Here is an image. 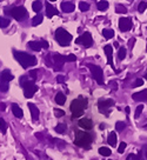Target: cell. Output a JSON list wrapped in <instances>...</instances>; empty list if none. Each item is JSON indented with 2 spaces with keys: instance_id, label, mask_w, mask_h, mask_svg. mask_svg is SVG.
Listing matches in <instances>:
<instances>
[{
  "instance_id": "obj_1",
  "label": "cell",
  "mask_w": 147,
  "mask_h": 160,
  "mask_svg": "<svg viewBox=\"0 0 147 160\" xmlns=\"http://www.w3.org/2000/svg\"><path fill=\"white\" fill-rule=\"evenodd\" d=\"M87 105H88V101L86 98L84 97H78L77 99H74L71 102V112H72V118H79L80 115H82L84 111L86 110Z\"/></svg>"
},
{
  "instance_id": "obj_2",
  "label": "cell",
  "mask_w": 147,
  "mask_h": 160,
  "mask_svg": "<svg viewBox=\"0 0 147 160\" xmlns=\"http://www.w3.org/2000/svg\"><path fill=\"white\" fill-rule=\"evenodd\" d=\"M13 55L24 68H28V67L37 65V58L34 55H31L25 52H18V51H14Z\"/></svg>"
},
{
  "instance_id": "obj_3",
  "label": "cell",
  "mask_w": 147,
  "mask_h": 160,
  "mask_svg": "<svg viewBox=\"0 0 147 160\" xmlns=\"http://www.w3.org/2000/svg\"><path fill=\"white\" fill-rule=\"evenodd\" d=\"M92 135L87 133L85 131H77L75 132V138H74V144L77 146L82 147V148H89L92 144Z\"/></svg>"
},
{
  "instance_id": "obj_4",
  "label": "cell",
  "mask_w": 147,
  "mask_h": 160,
  "mask_svg": "<svg viewBox=\"0 0 147 160\" xmlns=\"http://www.w3.org/2000/svg\"><path fill=\"white\" fill-rule=\"evenodd\" d=\"M20 85L24 88V95L26 98H32L34 93L38 91V87L35 86L34 80H30L28 77H26V75L20 78Z\"/></svg>"
},
{
  "instance_id": "obj_5",
  "label": "cell",
  "mask_w": 147,
  "mask_h": 160,
  "mask_svg": "<svg viewBox=\"0 0 147 160\" xmlns=\"http://www.w3.org/2000/svg\"><path fill=\"white\" fill-rule=\"evenodd\" d=\"M54 38L55 40L59 42V45L62 47L65 46H68L70 44H71V41L73 39V37H72V34L68 33L65 28H57V31H55V35H54Z\"/></svg>"
},
{
  "instance_id": "obj_6",
  "label": "cell",
  "mask_w": 147,
  "mask_h": 160,
  "mask_svg": "<svg viewBox=\"0 0 147 160\" xmlns=\"http://www.w3.org/2000/svg\"><path fill=\"white\" fill-rule=\"evenodd\" d=\"M87 67L91 70V73H92L94 79L97 80V82L99 85H102L104 84V72H102L101 67L97 66V65H92V64H88Z\"/></svg>"
},
{
  "instance_id": "obj_7",
  "label": "cell",
  "mask_w": 147,
  "mask_h": 160,
  "mask_svg": "<svg viewBox=\"0 0 147 160\" xmlns=\"http://www.w3.org/2000/svg\"><path fill=\"white\" fill-rule=\"evenodd\" d=\"M10 14H11L15 20L21 21V20H24L27 17V10L22 6L13 7L12 10H10Z\"/></svg>"
},
{
  "instance_id": "obj_8",
  "label": "cell",
  "mask_w": 147,
  "mask_h": 160,
  "mask_svg": "<svg viewBox=\"0 0 147 160\" xmlns=\"http://www.w3.org/2000/svg\"><path fill=\"white\" fill-rule=\"evenodd\" d=\"M75 42H77V44H80V45H84L85 47H91L93 45V39H92L91 33L85 32L84 34H81L78 39H75Z\"/></svg>"
},
{
  "instance_id": "obj_9",
  "label": "cell",
  "mask_w": 147,
  "mask_h": 160,
  "mask_svg": "<svg viewBox=\"0 0 147 160\" xmlns=\"http://www.w3.org/2000/svg\"><path fill=\"white\" fill-rule=\"evenodd\" d=\"M114 106V100L113 99H105V100H99L98 102V107L101 113L108 115V110L109 107Z\"/></svg>"
},
{
  "instance_id": "obj_10",
  "label": "cell",
  "mask_w": 147,
  "mask_h": 160,
  "mask_svg": "<svg viewBox=\"0 0 147 160\" xmlns=\"http://www.w3.org/2000/svg\"><path fill=\"white\" fill-rule=\"evenodd\" d=\"M132 20L129 18H120L119 19V28L122 32H127L132 28Z\"/></svg>"
},
{
  "instance_id": "obj_11",
  "label": "cell",
  "mask_w": 147,
  "mask_h": 160,
  "mask_svg": "<svg viewBox=\"0 0 147 160\" xmlns=\"http://www.w3.org/2000/svg\"><path fill=\"white\" fill-rule=\"evenodd\" d=\"M53 66L57 68V70H61L62 66H64V64L66 62V60H65V57L64 55H61V54H54L53 55Z\"/></svg>"
},
{
  "instance_id": "obj_12",
  "label": "cell",
  "mask_w": 147,
  "mask_h": 160,
  "mask_svg": "<svg viewBox=\"0 0 147 160\" xmlns=\"http://www.w3.org/2000/svg\"><path fill=\"white\" fill-rule=\"evenodd\" d=\"M104 51H105V53H106V55H107V61H108L109 66L113 67V70H114L113 58H112V54H113V47L111 46V45H106V46L104 47Z\"/></svg>"
},
{
  "instance_id": "obj_13",
  "label": "cell",
  "mask_w": 147,
  "mask_h": 160,
  "mask_svg": "<svg viewBox=\"0 0 147 160\" xmlns=\"http://www.w3.org/2000/svg\"><path fill=\"white\" fill-rule=\"evenodd\" d=\"M132 99H134L135 101H147V90L133 93L132 94Z\"/></svg>"
},
{
  "instance_id": "obj_14",
  "label": "cell",
  "mask_w": 147,
  "mask_h": 160,
  "mask_svg": "<svg viewBox=\"0 0 147 160\" xmlns=\"http://www.w3.org/2000/svg\"><path fill=\"white\" fill-rule=\"evenodd\" d=\"M79 126L81 128H84V130H91L92 127H93V122H92V120L88 119V118H82V119L79 120Z\"/></svg>"
},
{
  "instance_id": "obj_15",
  "label": "cell",
  "mask_w": 147,
  "mask_h": 160,
  "mask_svg": "<svg viewBox=\"0 0 147 160\" xmlns=\"http://www.w3.org/2000/svg\"><path fill=\"white\" fill-rule=\"evenodd\" d=\"M28 108H30V111H31L32 119H33L34 121H37V120L39 119V114H40L39 110H38V107L35 106L34 104H32V102H28Z\"/></svg>"
},
{
  "instance_id": "obj_16",
  "label": "cell",
  "mask_w": 147,
  "mask_h": 160,
  "mask_svg": "<svg viewBox=\"0 0 147 160\" xmlns=\"http://www.w3.org/2000/svg\"><path fill=\"white\" fill-rule=\"evenodd\" d=\"M74 8H75V5L72 4V2H70V1H64V2L61 4V10H62L65 13H71V12H73Z\"/></svg>"
},
{
  "instance_id": "obj_17",
  "label": "cell",
  "mask_w": 147,
  "mask_h": 160,
  "mask_svg": "<svg viewBox=\"0 0 147 160\" xmlns=\"http://www.w3.org/2000/svg\"><path fill=\"white\" fill-rule=\"evenodd\" d=\"M55 14H59L58 10H57L55 7L52 6L50 2H46V15H47V18H52V17L55 15Z\"/></svg>"
},
{
  "instance_id": "obj_18",
  "label": "cell",
  "mask_w": 147,
  "mask_h": 160,
  "mask_svg": "<svg viewBox=\"0 0 147 160\" xmlns=\"http://www.w3.org/2000/svg\"><path fill=\"white\" fill-rule=\"evenodd\" d=\"M13 74L11 73L8 70H5V71H2V73L0 74V80L1 81H4V82H8V81H11V80H13Z\"/></svg>"
},
{
  "instance_id": "obj_19",
  "label": "cell",
  "mask_w": 147,
  "mask_h": 160,
  "mask_svg": "<svg viewBox=\"0 0 147 160\" xmlns=\"http://www.w3.org/2000/svg\"><path fill=\"white\" fill-rule=\"evenodd\" d=\"M12 112H13L14 117H17V118H22V115H24V112H22V110L20 108L19 105H17V104H13L12 105Z\"/></svg>"
},
{
  "instance_id": "obj_20",
  "label": "cell",
  "mask_w": 147,
  "mask_h": 160,
  "mask_svg": "<svg viewBox=\"0 0 147 160\" xmlns=\"http://www.w3.org/2000/svg\"><path fill=\"white\" fill-rule=\"evenodd\" d=\"M54 100H55V102H57L58 105H64V104L66 102V97H65V94L64 93L59 92V93H57Z\"/></svg>"
},
{
  "instance_id": "obj_21",
  "label": "cell",
  "mask_w": 147,
  "mask_h": 160,
  "mask_svg": "<svg viewBox=\"0 0 147 160\" xmlns=\"http://www.w3.org/2000/svg\"><path fill=\"white\" fill-rule=\"evenodd\" d=\"M28 46H30L31 50H33L35 52H39L41 50L40 41H39V42H38V41H30V42H28Z\"/></svg>"
},
{
  "instance_id": "obj_22",
  "label": "cell",
  "mask_w": 147,
  "mask_h": 160,
  "mask_svg": "<svg viewBox=\"0 0 147 160\" xmlns=\"http://www.w3.org/2000/svg\"><path fill=\"white\" fill-rule=\"evenodd\" d=\"M107 142H108L111 146H115V144H117V134L114 133V132H111V133L108 134Z\"/></svg>"
},
{
  "instance_id": "obj_23",
  "label": "cell",
  "mask_w": 147,
  "mask_h": 160,
  "mask_svg": "<svg viewBox=\"0 0 147 160\" xmlns=\"http://www.w3.org/2000/svg\"><path fill=\"white\" fill-rule=\"evenodd\" d=\"M102 35L106 39H112L114 37V31L113 30H109V28H104L102 30Z\"/></svg>"
},
{
  "instance_id": "obj_24",
  "label": "cell",
  "mask_w": 147,
  "mask_h": 160,
  "mask_svg": "<svg viewBox=\"0 0 147 160\" xmlns=\"http://www.w3.org/2000/svg\"><path fill=\"white\" fill-rule=\"evenodd\" d=\"M42 19H44V17H42L41 14H37L33 19H32V25H33V26L40 25L41 22H42Z\"/></svg>"
},
{
  "instance_id": "obj_25",
  "label": "cell",
  "mask_w": 147,
  "mask_h": 160,
  "mask_svg": "<svg viewBox=\"0 0 147 160\" xmlns=\"http://www.w3.org/2000/svg\"><path fill=\"white\" fill-rule=\"evenodd\" d=\"M32 8H33L34 12L39 13V12L41 11V8H42V4H41V1H39V0L34 1L33 4H32Z\"/></svg>"
},
{
  "instance_id": "obj_26",
  "label": "cell",
  "mask_w": 147,
  "mask_h": 160,
  "mask_svg": "<svg viewBox=\"0 0 147 160\" xmlns=\"http://www.w3.org/2000/svg\"><path fill=\"white\" fill-rule=\"evenodd\" d=\"M66 130H67V127H66L65 124H58V125L55 126V132H57V133H59V134L65 133V132H66Z\"/></svg>"
},
{
  "instance_id": "obj_27",
  "label": "cell",
  "mask_w": 147,
  "mask_h": 160,
  "mask_svg": "<svg viewBox=\"0 0 147 160\" xmlns=\"http://www.w3.org/2000/svg\"><path fill=\"white\" fill-rule=\"evenodd\" d=\"M99 153H100L102 157H109L111 153H112V151H111L108 147H100V148H99Z\"/></svg>"
},
{
  "instance_id": "obj_28",
  "label": "cell",
  "mask_w": 147,
  "mask_h": 160,
  "mask_svg": "<svg viewBox=\"0 0 147 160\" xmlns=\"http://www.w3.org/2000/svg\"><path fill=\"white\" fill-rule=\"evenodd\" d=\"M97 6H98V10H99V11H106L109 5H108V2H107V1H105V0H101V1L98 2V5H97Z\"/></svg>"
},
{
  "instance_id": "obj_29",
  "label": "cell",
  "mask_w": 147,
  "mask_h": 160,
  "mask_svg": "<svg viewBox=\"0 0 147 160\" xmlns=\"http://www.w3.org/2000/svg\"><path fill=\"white\" fill-rule=\"evenodd\" d=\"M10 24H11L10 19L4 18V17H1V18H0V27H1V28H6V27L10 25Z\"/></svg>"
},
{
  "instance_id": "obj_30",
  "label": "cell",
  "mask_w": 147,
  "mask_h": 160,
  "mask_svg": "<svg viewBox=\"0 0 147 160\" xmlns=\"http://www.w3.org/2000/svg\"><path fill=\"white\" fill-rule=\"evenodd\" d=\"M118 58H119L120 60H124L125 58H126V48H125V47H120V48H119Z\"/></svg>"
},
{
  "instance_id": "obj_31",
  "label": "cell",
  "mask_w": 147,
  "mask_h": 160,
  "mask_svg": "<svg viewBox=\"0 0 147 160\" xmlns=\"http://www.w3.org/2000/svg\"><path fill=\"white\" fill-rule=\"evenodd\" d=\"M0 131H1L2 134H5L7 131V125H6V122H5V120L2 119V118H0Z\"/></svg>"
},
{
  "instance_id": "obj_32",
  "label": "cell",
  "mask_w": 147,
  "mask_h": 160,
  "mask_svg": "<svg viewBox=\"0 0 147 160\" xmlns=\"http://www.w3.org/2000/svg\"><path fill=\"white\" fill-rule=\"evenodd\" d=\"M8 82H4V81H0V92H2V93H6L7 91H8Z\"/></svg>"
},
{
  "instance_id": "obj_33",
  "label": "cell",
  "mask_w": 147,
  "mask_h": 160,
  "mask_svg": "<svg viewBox=\"0 0 147 160\" xmlns=\"http://www.w3.org/2000/svg\"><path fill=\"white\" fill-rule=\"evenodd\" d=\"M79 8H80L81 12H86V11L89 10V5L87 2H85V1H81L80 4H79Z\"/></svg>"
},
{
  "instance_id": "obj_34",
  "label": "cell",
  "mask_w": 147,
  "mask_h": 160,
  "mask_svg": "<svg viewBox=\"0 0 147 160\" xmlns=\"http://www.w3.org/2000/svg\"><path fill=\"white\" fill-rule=\"evenodd\" d=\"M115 12L117 13H126L127 12V8L122 5H117L115 6Z\"/></svg>"
},
{
  "instance_id": "obj_35",
  "label": "cell",
  "mask_w": 147,
  "mask_h": 160,
  "mask_svg": "<svg viewBox=\"0 0 147 160\" xmlns=\"http://www.w3.org/2000/svg\"><path fill=\"white\" fill-rule=\"evenodd\" d=\"M125 127H126V124L122 122V121H118V122L115 124V128H117V131H119V132H121Z\"/></svg>"
},
{
  "instance_id": "obj_36",
  "label": "cell",
  "mask_w": 147,
  "mask_h": 160,
  "mask_svg": "<svg viewBox=\"0 0 147 160\" xmlns=\"http://www.w3.org/2000/svg\"><path fill=\"white\" fill-rule=\"evenodd\" d=\"M142 110H144V106H142V105H139V106L137 107V110H135V114H134L135 119H138V118L140 117V114H141V112H142Z\"/></svg>"
},
{
  "instance_id": "obj_37",
  "label": "cell",
  "mask_w": 147,
  "mask_h": 160,
  "mask_svg": "<svg viewBox=\"0 0 147 160\" xmlns=\"http://www.w3.org/2000/svg\"><path fill=\"white\" fill-rule=\"evenodd\" d=\"M146 7H147V4L146 2H144V1H141L140 4H139V6H138V11L140 12V13H142L145 10H146Z\"/></svg>"
},
{
  "instance_id": "obj_38",
  "label": "cell",
  "mask_w": 147,
  "mask_h": 160,
  "mask_svg": "<svg viewBox=\"0 0 147 160\" xmlns=\"http://www.w3.org/2000/svg\"><path fill=\"white\" fill-rule=\"evenodd\" d=\"M45 64H46V66L48 67L53 66V61L51 60V55H50V54H47V57L45 58Z\"/></svg>"
},
{
  "instance_id": "obj_39",
  "label": "cell",
  "mask_w": 147,
  "mask_h": 160,
  "mask_svg": "<svg viewBox=\"0 0 147 160\" xmlns=\"http://www.w3.org/2000/svg\"><path fill=\"white\" fill-rule=\"evenodd\" d=\"M65 60H66L67 62H73V61L77 60V58H75V55H74V54H68V55L65 57Z\"/></svg>"
},
{
  "instance_id": "obj_40",
  "label": "cell",
  "mask_w": 147,
  "mask_h": 160,
  "mask_svg": "<svg viewBox=\"0 0 147 160\" xmlns=\"http://www.w3.org/2000/svg\"><path fill=\"white\" fill-rule=\"evenodd\" d=\"M54 114H55V117H57V118H60V117H64V115H65V112H64V111H61V110L55 108V110H54Z\"/></svg>"
},
{
  "instance_id": "obj_41",
  "label": "cell",
  "mask_w": 147,
  "mask_h": 160,
  "mask_svg": "<svg viewBox=\"0 0 147 160\" xmlns=\"http://www.w3.org/2000/svg\"><path fill=\"white\" fill-rule=\"evenodd\" d=\"M126 142H121L120 144V146L118 147V152H119V153H124V152H125V150H126Z\"/></svg>"
},
{
  "instance_id": "obj_42",
  "label": "cell",
  "mask_w": 147,
  "mask_h": 160,
  "mask_svg": "<svg viewBox=\"0 0 147 160\" xmlns=\"http://www.w3.org/2000/svg\"><path fill=\"white\" fill-rule=\"evenodd\" d=\"M37 75H38V71L37 70H32V71H30V77L32 78V80H37Z\"/></svg>"
},
{
  "instance_id": "obj_43",
  "label": "cell",
  "mask_w": 147,
  "mask_h": 160,
  "mask_svg": "<svg viewBox=\"0 0 147 160\" xmlns=\"http://www.w3.org/2000/svg\"><path fill=\"white\" fill-rule=\"evenodd\" d=\"M126 160H140V159H139V155L131 153V154H128V155H127Z\"/></svg>"
},
{
  "instance_id": "obj_44",
  "label": "cell",
  "mask_w": 147,
  "mask_h": 160,
  "mask_svg": "<svg viewBox=\"0 0 147 160\" xmlns=\"http://www.w3.org/2000/svg\"><path fill=\"white\" fill-rule=\"evenodd\" d=\"M144 85V80L142 79H137L134 81L133 84V87H139V86H142Z\"/></svg>"
},
{
  "instance_id": "obj_45",
  "label": "cell",
  "mask_w": 147,
  "mask_h": 160,
  "mask_svg": "<svg viewBox=\"0 0 147 160\" xmlns=\"http://www.w3.org/2000/svg\"><path fill=\"white\" fill-rule=\"evenodd\" d=\"M40 45H41V48H45V50H47V48L50 47V45H48V42H47L46 40H41Z\"/></svg>"
},
{
  "instance_id": "obj_46",
  "label": "cell",
  "mask_w": 147,
  "mask_h": 160,
  "mask_svg": "<svg viewBox=\"0 0 147 160\" xmlns=\"http://www.w3.org/2000/svg\"><path fill=\"white\" fill-rule=\"evenodd\" d=\"M57 82H59V84H64V81H65V77L64 75H57Z\"/></svg>"
},
{
  "instance_id": "obj_47",
  "label": "cell",
  "mask_w": 147,
  "mask_h": 160,
  "mask_svg": "<svg viewBox=\"0 0 147 160\" xmlns=\"http://www.w3.org/2000/svg\"><path fill=\"white\" fill-rule=\"evenodd\" d=\"M141 154H144L145 155V160H147V145H145V146L142 147V150L140 151Z\"/></svg>"
},
{
  "instance_id": "obj_48",
  "label": "cell",
  "mask_w": 147,
  "mask_h": 160,
  "mask_svg": "<svg viewBox=\"0 0 147 160\" xmlns=\"http://www.w3.org/2000/svg\"><path fill=\"white\" fill-rule=\"evenodd\" d=\"M134 42H135V39H131L129 41H128V45H129V47H133V45H134Z\"/></svg>"
},
{
  "instance_id": "obj_49",
  "label": "cell",
  "mask_w": 147,
  "mask_h": 160,
  "mask_svg": "<svg viewBox=\"0 0 147 160\" xmlns=\"http://www.w3.org/2000/svg\"><path fill=\"white\" fill-rule=\"evenodd\" d=\"M35 137H37V139L42 140V134L41 133H35Z\"/></svg>"
},
{
  "instance_id": "obj_50",
  "label": "cell",
  "mask_w": 147,
  "mask_h": 160,
  "mask_svg": "<svg viewBox=\"0 0 147 160\" xmlns=\"http://www.w3.org/2000/svg\"><path fill=\"white\" fill-rule=\"evenodd\" d=\"M5 104H0V110H1V111H5Z\"/></svg>"
},
{
  "instance_id": "obj_51",
  "label": "cell",
  "mask_w": 147,
  "mask_h": 160,
  "mask_svg": "<svg viewBox=\"0 0 147 160\" xmlns=\"http://www.w3.org/2000/svg\"><path fill=\"white\" fill-rule=\"evenodd\" d=\"M111 85H112V87L114 88V91H117V82H112Z\"/></svg>"
},
{
  "instance_id": "obj_52",
  "label": "cell",
  "mask_w": 147,
  "mask_h": 160,
  "mask_svg": "<svg viewBox=\"0 0 147 160\" xmlns=\"http://www.w3.org/2000/svg\"><path fill=\"white\" fill-rule=\"evenodd\" d=\"M104 128H105V125H104V124H101V125H100V130H104Z\"/></svg>"
},
{
  "instance_id": "obj_53",
  "label": "cell",
  "mask_w": 147,
  "mask_h": 160,
  "mask_svg": "<svg viewBox=\"0 0 147 160\" xmlns=\"http://www.w3.org/2000/svg\"><path fill=\"white\" fill-rule=\"evenodd\" d=\"M125 111H126V113H129V107H126V110H125Z\"/></svg>"
},
{
  "instance_id": "obj_54",
  "label": "cell",
  "mask_w": 147,
  "mask_h": 160,
  "mask_svg": "<svg viewBox=\"0 0 147 160\" xmlns=\"http://www.w3.org/2000/svg\"><path fill=\"white\" fill-rule=\"evenodd\" d=\"M145 78H146V79H147V74H145Z\"/></svg>"
},
{
  "instance_id": "obj_55",
  "label": "cell",
  "mask_w": 147,
  "mask_h": 160,
  "mask_svg": "<svg viewBox=\"0 0 147 160\" xmlns=\"http://www.w3.org/2000/svg\"><path fill=\"white\" fill-rule=\"evenodd\" d=\"M51 1H57V0H51Z\"/></svg>"
},
{
  "instance_id": "obj_56",
  "label": "cell",
  "mask_w": 147,
  "mask_h": 160,
  "mask_svg": "<svg viewBox=\"0 0 147 160\" xmlns=\"http://www.w3.org/2000/svg\"><path fill=\"white\" fill-rule=\"evenodd\" d=\"M145 127H147V125H146V126H145Z\"/></svg>"
},
{
  "instance_id": "obj_57",
  "label": "cell",
  "mask_w": 147,
  "mask_h": 160,
  "mask_svg": "<svg viewBox=\"0 0 147 160\" xmlns=\"http://www.w3.org/2000/svg\"><path fill=\"white\" fill-rule=\"evenodd\" d=\"M0 1H2V0H0Z\"/></svg>"
}]
</instances>
